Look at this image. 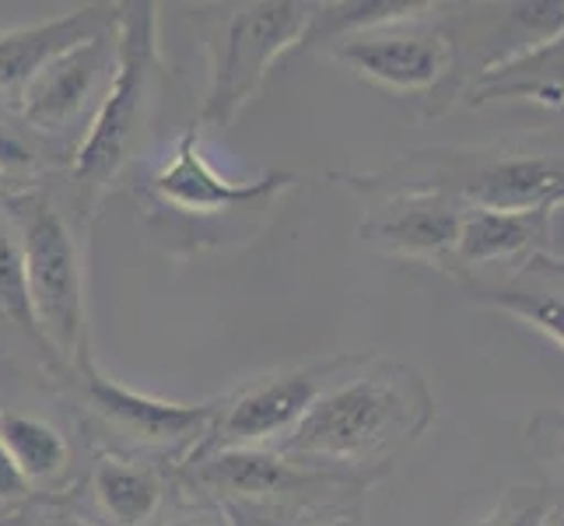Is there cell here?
I'll return each instance as SVG.
<instances>
[{"label":"cell","instance_id":"18","mask_svg":"<svg viewBox=\"0 0 564 526\" xmlns=\"http://www.w3.org/2000/svg\"><path fill=\"white\" fill-rule=\"evenodd\" d=\"M0 442L35 495H56V489L67 484L74 471V450L70 439L50 418L0 407Z\"/></svg>","mask_w":564,"mask_h":526},{"label":"cell","instance_id":"24","mask_svg":"<svg viewBox=\"0 0 564 526\" xmlns=\"http://www.w3.org/2000/svg\"><path fill=\"white\" fill-rule=\"evenodd\" d=\"M4 526H99V523L74 513L70 505H64L56 495H35L32 502L22 505V509L8 513Z\"/></svg>","mask_w":564,"mask_h":526},{"label":"cell","instance_id":"13","mask_svg":"<svg viewBox=\"0 0 564 526\" xmlns=\"http://www.w3.org/2000/svg\"><path fill=\"white\" fill-rule=\"evenodd\" d=\"M551 214L554 211H488L463 207L459 236L445 275L459 285L491 278L501 267H516L536 253H551Z\"/></svg>","mask_w":564,"mask_h":526},{"label":"cell","instance_id":"1","mask_svg":"<svg viewBox=\"0 0 564 526\" xmlns=\"http://www.w3.org/2000/svg\"><path fill=\"white\" fill-rule=\"evenodd\" d=\"M432 421L435 397L417 368L365 355L274 450L291 463L376 484Z\"/></svg>","mask_w":564,"mask_h":526},{"label":"cell","instance_id":"19","mask_svg":"<svg viewBox=\"0 0 564 526\" xmlns=\"http://www.w3.org/2000/svg\"><path fill=\"white\" fill-rule=\"evenodd\" d=\"M435 8L438 4H432V0H337V4H319L305 46H334L347 35L406 22V18H424Z\"/></svg>","mask_w":564,"mask_h":526},{"label":"cell","instance_id":"10","mask_svg":"<svg viewBox=\"0 0 564 526\" xmlns=\"http://www.w3.org/2000/svg\"><path fill=\"white\" fill-rule=\"evenodd\" d=\"M299 172H267L260 180H228L207 162L204 154V133L197 127H186L169 159L151 172L148 197L169 214H180L183 222H218L225 214H239L252 207L274 204L281 193L299 186Z\"/></svg>","mask_w":564,"mask_h":526},{"label":"cell","instance_id":"9","mask_svg":"<svg viewBox=\"0 0 564 526\" xmlns=\"http://www.w3.org/2000/svg\"><path fill=\"white\" fill-rule=\"evenodd\" d=\"M361 362L365 351H340V355L284 365L257 379H246L231 394L218 397V415L210 421V432L193 453L274 450L302 425V418L313 411V404L326 389Z\"/></svg>","mask_w":564,"mask_h":526},{"label":"cell","instance_id":"17","mask_svg":"<svg viewBox=\"0 0 564 526\" xmlns=\"http://www.w3.org/2000/svg\"><path fill=\"white\" fill-rule=\"evenodd\" d=\"M488 103H533L564 112V35L463 85L459 106L474 109Z\"/></svg>","mask_w":564,"mask_h":526},{"label":"cell","instance_id":"27","mask_svg":"<svg viewBox=\"0 0 564 526\" xmlns=\"http://www.w3.org/2000/svg\"><path fill=\"white\" fill-rule=\"evenodd\" d=\"M551 257H564V207L551 214Z\"/></svg>","mask_w":564,"mask_h":526},{"label":"cell","instance_id":"3","mask_svg":"<svg viewBox=\"0 0 564 526\" xmlns=\"http://www.w3.org/2000/svg\"><path fill=\"white\" fill-rule=\"evenodd\" d=\"M165 74L169 61L162 56L159 39V4L151 0L120 4L112 77L67 159V186L82 222L99 214L109 186L138 154Z\"/></svg>","mask_w":564,"mask_h":526},{"label":"cell","instance_id":"25","mask_svg":"<svg viewBox=\"0 0 564 526\" xmlns=\"http://www.w3.org/2000/svg\"><path fill=\"white\" fill-rule=\"evenodd\" d=\"M154 526H239V523L225 505L189 495L186 505H180V509H172V513H162V519Z\"/></svg>","mask_w":564,"mask_h":526},{"label":"cell","instance_id":"21","mask_svg":"<svg viewBox=\"0 0 564 526\" xmlns=\"http://www.w3.org/2000/svg\"><path fill=\"white\" fill-rule=\"evenodd\" d=\"M557 502V484H509L488 509V516L474 526H551Z\"/></svg>","mask_w":564,"mask_h":526},{"label":"cell","instance_id":"23","mask_svg":"<svg viewBox=\"0 0 564 526\" xmlns=\"http://www.w3.org/2000/svg\"><path fill=\"white\" fill-rule=\"evenodd\" d=\"M0 172L11 175L14 183H35L39 151L32 144V133L22 124H11L0 116Z\"/></svg>","mask_w":564,"mask_h":526},{"label":"cell","instance_id":"7","mask_svg":"<svg viewBox=\"0 0 564 526\" xmlns=\"http://www.w3.org/2000/svg\"><path fill=\"white\" fill-rule=\"evenodd\" d=\"M61 376L70 383L88 425L112 439L106 446L112 453L148 457V460L151 453H159L180 463L207 439L210 421L218 415V400L180 404L154 394H141V389L112 379L95 362L91 344Z\"/></svg>","mask_w":564,"mask_h":526},{"label":"cell","instance_id":"5","mask_svg":"<svg viewBox=\"0 0 564 526\" xmlns=\"http://www.w3.org/2000/svg\"><path fill=\"white\" fill-rule=\"evenodd\" d=\"M0 214L14 225L22 243L32 313L53 355V373H64L91 344L82 228L39 180L11 190L0 201Z\"/></svg>","mask_w":564,"mask_h":526},{"label":"cell","instance_id":"4","mask_svg":"<svg viewBox=\"0 0 564 526\" xmlns=\"http://www.w3.org/2000/svg\"><path fill=\"white\" fill-rule=\"evenodd\" d=\"M176 484L193 498L225 505L239 526H316L361 513L368 484L316 471L278 450H204L176 463Z\"/></svg>","mask_w":564,"mask_h":526},{"label":"cell","instance_id":"2","mask_svg":"<svg viewBox=\"0 0 564 526\" xmlns=\"http://www.w3.org/2000/svg\"><path fill=\"white\" fill-rule=\"evenodd\" d=\"M347 180L382 190H432L459 207L557 211L564 207V127L466 148H424L379 175Z\"/></svg>","mask_w":564,"mask_h":526},{"label":"cell","instance_id":"29","mask_svg":"<svg viewBox=\"0 0 564 526\" xmlns=\"http://www.w3.org/2000/svg\"><path fill=\"white\" fill-rule=\"evenodd\" d=\"M18 186H25V183H14L11 175H4V172H0V201H4L8 193H11V190H18Z\"/></svg>","mask_w":564,"mask_h":526},{"label":"cell","instance_id":"6","mask_svg":"<svg viewBox=\"0 0 564 526\" xmlns=\"http://www.w3.org/2000/svg\"><path fill=\"white\" fill-rule=\"evenodd\" d=\"M316 8V0H257L210 8L214 14L200 8L210 82L193 127L207 133L236 124L281 56L305 46Z\"/></svg>","mask_w":564,"mask_h":526},{"label":"cell","instance_id":"28","mask_svg":"<svg viewBox=\"0 0 564 526\" xmlns=\"http://www.w3.org/2000/svg\"><path fill=\"white\" fill-rule=\"evenodd\" d=\"M316 526H361V513H344V516H334V519H323Z\"/></svg>","mask_w":564,"mask_h":526},{"label":"cell","instance_id":"20","mask_svg":"<svg viewBox=\"0 0 564 526\" xmlns=\"http://www.w3.org/2000/svg\"><path fill=\"white\" fill-rule=\"evenodd\" d=\"M0 323L14 326L25 341L35 344L39 358L50 362L53 355L39 334V323L32 313V296H29V275H25V257H22V243H18L14 225L0 214Z\"/></svg>","mask_w":564,"mask_h":526},{"label":"cell","instance_id":"26","mask_svg":"<svg viewBox=\"0 0 564 526\" xmlns=\"http://www.w3.org/2000/svg\"><path fill=\"white\" fill-rule=\"evenodd\" d=\"M32 498H35L32 484L25 481L22 471H18V463L4 450V442H0V505H4L8 513H14V509H22V505L32 502Z\"/></svg>","mask_w":564,"mask_h":526},{"label":"cell","instance_id":"31","mask_svg":"<svg viewBox=\"0 0 564 526\" xmlns=\"http://www.w3.org/2000/svg\"><path fill=\"white\" fill-rule=\"evenodd\" d=\"M0 526H4V519H0Z\"/></svg>","mask_w":564,"mask_h":526},{"label":"cell","instance_id":"11","mask_svg":"<svg viewBox=\"0 0 564 526\" xmlns=\"http://www.w3.org/2000/svg\"><path fill=\"white\" fill-rule=\"evenodd\" d=\"M116 64V29L99 32L50 61L8 106L32 138H56L99 106Z\"/></svg>","mask_w":564,"mask_h":526},{"label":"cell","instance_id":"16","mask_svg":"<svg viewBox=\"0 0 564 526\" xmlns=\"http://www.w3.org/2000/svg\"><path fill=\"white\" fill-rule=\"evenodd\" d=\"M176 466H162L148 457L99 450L88 466V492L106 526H154L169 509Z\"/></svg>","mask_w":564,"mask_h":526},{"label":"cell","instance_id":"30","mask_svg":"<svg viewBox=\"0 0 564 526\" xmlns=\"http://www.w3.org/2000/svg\"><path fill=\"white\" fill-rule=\"evenodd\" d=\"M551 526H564V495H561L557 509H554V516H551Z\"/></svg>","mask_w":564,"mask_h":526},{"label":"cell","instance_id":"12","mask_svg":"<svg viewBox=\"0 0 564 526\" xmlns=\"http://www.w3.org/2000/svg\"><path fill=\"white\" fill-rule=\"evenodd\" d=\"M340 180L361 190L365 197H372L358 225V236L368 246H376L397 260L449 270L456 236H459V214H463L456 201L432 190H382V186H361L355 180H347V175H340Z\"/></svg>","mask_w":564,"mask_h":526},{"label":"cell","instance_id":"14","mask_svg":"<svg viewBox=\"0 0 564 526\" xmlns=\"http://www.w3.org/2000/svg\"><path fill=\"white\" fill-rule=\"evenodd\" d=\"M463 288L477 305L519 320L564 351V257L536 253L491 278L466 281Z\"/></svg>","mask_w":564,"mask_h":526},{"label":"cell","instance_id":"8","mask_svg":"<svg viewBox=\"0 0 564 526\" xmlns=\"http://www.w3.org/2000/svg\"><path fill=\"white\" fill-rule=\"evenodd\" d=\"M438 11L442 4L424 18L347 35L326 46V53L376 88L424 95L432 103L427 116L449 112L459 103V56Z\"/></svg>","mask_w":564,"mask_h":526},{"label":"cell","instance_id":"22","mask_svg":"<svg viewBox=\"0 0 564 526\" xmlns=\"http://www.w3.org/2000/svg\"><path fill=\"white\" fill-rule=\"evenodd\" d=\"M530 450L561 474L557 489L564 495V407H540L527 425Z\"/></svg>","mask_w":564,"mask_h":526},{"label":"cell","instance_id":"15","mask_svg":"<svg viewBox=\"0 0 564 526\" xmlns=\"http://www.w3.org/2000/svg\"><path fill=\"white\" fill-rule=\"evenodd\" d=\"M116 14H120V4H85L32 25L0 29V99L11 106L32 77L64 50L116 29Z\"/></svg>","mask_w":564,"mask_h":526}]
</instances>
